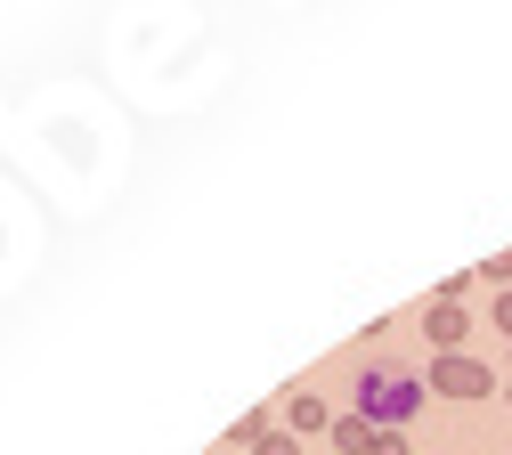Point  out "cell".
<instances>
[{"label":"cell","mask_w":512,"mask_h":455,"mask_svg":"<svg viewBox=\"0 0 512 455\" xmlns=\"http://www.w3.org/2000/svg\"><path fill=\"white\" fill-rule=\"evenodd\" d=\"M317 423H326V407H317L309 390H301V399H293V431H317Z\"/></svg>","instance_id":"5"},{"label":"cell","mask_w":512,"mask_h":455,"mask_svg":"<svg viewBox=\"0 0 512 455\" xmlns=\"http://www.w3.org/2000/svg\"><path fill=\"white\" fill-rule=\"evenodd\" d=\"M358 407H366L374 423H407V415L423 407V390H415L399 366H366V374H358Z\"/></svg>","instance_id":"1"},{"label":"cell","mask_w":512,"mask_h":455,"mask_svg":"<svg viewBox=\"0 0 512 455\" xmlns=\"http://www.w3.org/2000/svg\"><path fill=\"white\" fill-rule=\"evenodd\" d=\"M334 447H342V455H374V431H366V423H334Z\"/></svg>","instance_id":"3"},{"label":"cell","mask_w":512,"mask_h":455,"mask_svg":"<svg viewBox=\"0 0 512 455\" xmlns=\"http://www.w3.org/2000/svg\"><path fill=\"white\" fill-rule=\"evenodd\" d=\"M423 325H431V342H456V334H464V317H456V309H431Z\"/></svg>","instance_id":"4"},{"label":"cell","mask_w":512,"mask_h":455,"mask_svg":"<svg viewBox=\"0 0 512 455\" xmlns=\"http://www.w3.org/2000/svg\"><path fill=\"white\" fill-rule=\"evenodd\" d=\"M431 382L447 390V399H480V390H488V366H472V358H447Z\"/></svg>","instance_id":"2"},{"label":"cell","mask_w":512,"mask_h":455,"mask_svg":"<svg viewBox=\"0 0 512 455\" xmlns=\"http://www.w3.org/2000/svg\"><path fill=\"white\" fill-rule=\"evenodd\" d=\"M261 455H293V439H261Z\"/></svg>","instance_id":"6"}]
</instances>
